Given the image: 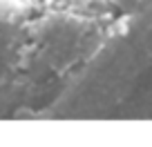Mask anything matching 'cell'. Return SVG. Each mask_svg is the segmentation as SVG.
<instances>
[{
  "instance_id": "1",
  "label": "cell",
  "mask_w": 152,
  "mask_h": 147,
  "mask_svg": "<svg viewBox=\"0 0 152 147\" xmlns=\"http://www.w3.org/2000/svg\"><path fill=\"white\" fill-rule=\"evenodd\" d=\"M112 0H34L29 18V67L65 74L92 60L119 31Z\"/></svg>"
},
{
  "instance_id": "2",
  "label": "cell",
  "mask_w": 152,
  "mask_h": 147,
  "mask_svg": "<svg viewBox=\"0 0 152 147\" xmlns=\"http://www.w3.org/2000/svg\"><path fill=\"white\" fill-rule=\"evenodd\" d=\"M34 0H0V83L29 67V18Z\"/></svg>"
},
{
  "instance_id": "3",
  "label": "cell",
  "mask_w": 152,
  "mask_h": 147,
  "mask_svg": "<svg viewBox=\"0 0 152 147\" xmlns=\"http://www.w3.org/2000/svg\"><path fill=\"white\" fill-rule=\"evenodd\" d=\"M112 2L116 5V9H119L123 16L134 14V11H139V9L152 7V0H112Z\"/></svg>"
}]
</instances>
